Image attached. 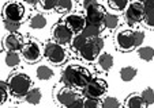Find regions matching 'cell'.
I'll return each mask as SVG.
<instances>
[{"instance_id": "1", "label": "cell", "mask_w": 154, "mask_h": 108, "mask_svg": "<svg viewBox=\"0 0 154 108\" xmlns=\"http://www.w3.org/2000/svg\"><path fill=\"white\" fill-rule=\"evenodd\" d=\"M91 73L83 66L79 65H67L61 72V83L64 87L70 88H82L83 89L91 81Z\"/></svg>"}, {"instance_id": "2", "label": "cell", "mask_w": 154, "mask_h": 108, "mask_svg": "<svg viewBox=\"0 0 154 108\" xmlns=\"http://www.w3.org/2000/svg\"><path fill=\"white\" fill-rule=\"evenodd\" d=\"M116 46L122 51H130L132 49L138 47L145 41V33L137 30V31H131V30H122L115 37Z\"/></svg>"}, {"instance_id": "3", "label": "cell", "mask_w": 154, "mask_h": 108, "mask_svg": "<svg viewBox=\"0 0 154 108\" xmlns=\"http://www.w3.org/2000/svg\"><path fill=\"white\" fill-rule=\"evenodd\" d=\"M7 83L10 87V92L15 97H25L27 92L32 89V80L26 73L22 72H15L10 74Z\"/></svg>"}, {"instance_id": "4", "label": "cell", "mask_w": 154, "mask_h": 108, "mask_svg": "<svg viewBox=\"0 0 154 108\" xmlns=\"http://www.w3.org/2000/svg\"><path fill=\"white\" fill-rule=\"evenodd\" d=\"M44 55L49 62L55 64V65H63L67 61V51L63 47V45L55 42H48L44 47Z\"/></svg>"}, {"instance_id": "5", "label": "cell", "mask_w": 154, "mask_h": 108, "mask_svg": "<svg viewBox=\"0 0 154 108\" xmlns=\"http://www.w3.org/2000/svg\"><path fill=\"white\" fill-rule=\"evenodd\" d=\"M102 49H104V39L101 37L93 38V39H89L86 42L83 49L79 51V55L87 62H93L100 57V53Z\"/></svg>"}, {"instance_id": "6", "label": "cell", "mask_w": 154, "mask_h": 108, "mask_svg": "<svg viewBox=\"0 0 154 108\" xmlns=\"http://www.w3.org/2000/svg\"><path fill=\"white\" fill-rule=\"evenodd\" d=\"M20 55L26 62L34 64L38 62L41 60V57L44 55V49L41 46V43L37 42V41H29L23 45L22 50H20Z\"/></svg>"}, {"instance_id": "7", "label": "cell", "mask_w": 154, "mask_h": 108, "mask_svg": "<svg viewBox=\"0 0 154 108\" xmlns=\"http://www.w3.org/2000/svg\"><path fill=\"white\" fill-rule=\"evenodd\" d=\"M124 18L128 24L143 22L145 18V6L142 0H132L124 11Z\"/></svg>"}, {"instance_id": "8", "label": "cell", "mask_w": 154, "mask_h": 108, "mask_svg": "<svg viewBox=\"0 0 154 108\" xmlns=\"http://www.w3.org/2000/svg\"><path fill=\"white\" fill-rule=\"evenodd\" d=\"M52 38L55 42L60 43V45H67V43H71V41H72L74 33L66 23L60 22L52 27Z\"/></svg>"}, {"instance_id": "9", "label": "cell", "mask_w": 154, "mask_h": 108, "mask_svg": "<svg viewBox=\"0 0 154 108\" xmlns=\"http://www.w3.org/2000/svg\"><path fill=\"white\" fill-rule=\"evenodd\" d=\"M25 16V7L17 1H8L3 7V18L12 22H20Z\"/></svg>"}, {"instance_id": "10", "label": "cell", "mask_w": 154, "mask_h": 108, "mask_svg": "<svg viewBox=\"0 0 154 108\" xmlns=\"http://www.w3.org/2000/svg\"><path fill=\"white\" fill-rule=\"evenodd\" d=\"M108 89V84L102 78H91V81L83 88L85 97H96L100 99L104 96Z\"/></svg>"}, {"instance_id": "11", "label": "cell", "mask_w": 154, "mask_h": 108, "mask_svg": "<svg viewBox=\"0 0 154 108\" xmlns=\"http://www.w3.org/2000/svg\"><path fill=\"white\" fill-rule=\"evenodd\" d=\"M106 15L105 8L98 4V6L93 7V8L86 10V24H93V26H101L104 24V18Z\"/></svg>"}, {"instance_id": "12", "label": "cell", "mask_w": 154, "mask_h": 108, "mask_svg": "<svg viewBox=\"0 0 154 108\" xmlns=\"http://www.w3.org/2000/svg\"><path fill=\"white\" fill-rule=\"evenodd\" d=\"M78 97H79L78 93L74 91V88H70V87H63V88L56 93V100H57L59 104L64 108H67L68 105L75 101Z\"/></svg>"}, {"instance_id": "13", "label": "cell", "mask_w": 154, "mask_h": 108, "mask_svg": "<svg viewBox=\"0 0 154 108\" xmlns=\"http://www.w3.org/2000/svg\"><path fill=\"white\" fill-rule=\"evenodd\" d=\"M66 24L72 30V33H82L86 26V18L79 14H68L63 20Z\"/></svg>"}, {"instance_id": "14", "label": "cell", "mask_w": 154, "mask_h": 108, "mask_svg": "<svg viewBox=\"0 0 154 108\" xmlns=\"http://www.w3.org/2000/svg\"><path fill=\"white\" fill-rule=\"evenodd\" d=\"M3 43L7 51H20L25 45L22 38L17 33H10L8 35H6L3 39Z\"/></svg>"}, {"instance_id": "15", "label": "cell", "mask_w": 154, "mask_h": 108, "mask_svg": "<svg viewBox=\"0 0 154 108\" xmlns=\"http://www.w3.org/2000/svg\"><path fill=\"white\" fill-rule=\"evenodd\" d=\"M143 6H145L143 23L150 29H154V0H145Z\"/></svg>"}, {"instance_id": "16", "label": "cell", "mask_w": 154, "mask_h": 108, "mask_svg": "<svg viewBox=\"0 0 154 108\" xmlns=\"http://www.w3.org/2000/svg\"><path fill=\"white\" fill-rule=\"evenodd\" d=\"M125 108H146L140 93H132L125 100Z\"/></svg>"}, {"instance_id": "17", "label": "cell", "mask_w": 154, "mask_h": 108, "mask_svg": "<svg viewBox=\"0 0 154 108\" xmlns=\"http://www.w3.org/2000/svg\"><path fill=\"white\" fill-rule=\"evenodd\" d=\"M29 26L33 30H41L47 26V18L41 14H35L32 15L29 19Z\"/></svg>"}, {"instance_id": "18", "label": "cell", "mask_w": 154, "mask_h": 108, "mask_svg": "<svg viewBox=\"0 0 154 108\" xmlns=\"http://www.w3.org/2000/svg\"><path fill=\"white\" fill-rule=\"evenodd\" d=\"M98 66L104 72L111 70V68L113 66V57L108 53H102L98 57Z\"/></svg>"}, {"instance_id": "19", "label": "cell", "mask_w": 154, "mask_h": 108, "mask_svg": "<svg viewBox=\"0 0 154 108\" xmlns=\"http://www.w3.org/2000/svg\"><path fill=\"white\" fill-rule=\"evenodd\" d=\"M138 70L135 68H132V66H124V68L120 69V78H122V81H124V83H130V81H132V80L135 78V76H137Z\"/></svg>"}, {"instance_id": "20", "label": "cell", "mask_w": 154, "mask_h": 108, "mask_svg": "<svg viewBox=\"0 0 154 108\" xmlns=\"http://www.w3.org/2000/svg\"><path fill=\"white\" fill-rule=\"evenodd\" d=\"M87 38L85 37L82 33H79V34H76V35H74V38H72V41H71V47H72V50L74 51H76V53H79V51L83 49V46L86 45V42H87Z\"/></svg>"}, {"instance_id": "21", "label": "cell", "mask_w": 154, "mask_h": 108, "mask_svg": "<svg viewBox=\"0 0 154 108\" xmlns=\"http://www.w3.org/2000/svg\"><path fill=\"white\" fill-rule=\"evenodd\" d=\"M53 70L49 68V66L47 65H41L37 68V70H35V76H37L38 80H41V81H47V80H51L53 77Z\"/></svg>"}, {"instance_id": "22", "label": "cell", "mask_w": 154, "mask_h": 108, "mask_svg": "<svg viewBox=\"0 0 154 108\" xmlns=\"http://www.w3.org/2000/svg\"><path fill=\"white\" fill-rule=\"evenodd\" d=\"M82 34L87 38V39H93V38H98L101 34V26H93V24H86L85 26Z\"/></svg>"}, {"instance_id": "23", "label": "cell", "mask_w": 154, "mask_h": 108, "mask_svg": "<svg viewBox=\"0 0 154 108\" xmlns=\"http://www.w3.org/2000/svg\"><path fill=\"white\" fill-rule=\"evenodd\" d=\"M41 97H42V95H41L40 89L38 88H32L26 93L25 100H26V103H29V104H32V105H37L38 103L41 101Z\"/></svg>"}, {"instance_id": "24", "label": "cell", "mask_w": 154, "mask_h": 108, "mask_svg": "<svg viewBox=\"0 0 154 108\" xmlns=\"http://www.w3.org/2000/svg\"><path fill=\"white\" fill-rule=\"evenodd\" d=\"M19 54L20 53H18V51H7L4 61H6V65L8 68H15L20 64V57L22 55H19Z\"/></svg>"}, {"instance_id": "25", "label": "cell", "mask_w": 154, "mask_h": 108, "mask_svg": "<svg viewBox=\"0 0 154 108\" xmlns=\"http://www.w3.org/2000/svg\"><path fill=\"white\" fill-rule=\"evenodd\" d=\"M138 57L140 60L149 62L154 58V49L150 47V46H142V47L138 49Z\"/></svg>"}, {"instance_id": "26", "label": "cell", "mask_w": 154, "mask_h": 108, "mask_svg": "<svg viewBox=\"0 0 154 108\" xmlns=\"http://www.w3.org/2000/svg\"><path fill=\"white\" fill-rule=\"evenodd\" d=\"M104 26L108 30H115L119 26V16L115 14H111V12H106L104 18Z\"/></svg>"}, {"instance_id": "27", "label": "cell", "mask_w": 154, "mask_h": 108, "mask_svg": "<svg viewBox=\"0 0 154 108\" xmlns=\"http://www.w3.org/2000/svg\"><path fill=\"white\" fill-rule=\"evenodd\" d=\"M130 3L131 0H108V4L111 6V8L117 10V11H125Z\"/></svg>"}, {"instance_id": "28", "label": "cell", "mask_w": 154, "mask_h": 108, "mask_svg": "<svg viewBox=\"0 0 154 108\" xmlns=\"http://www.w3.org/2000/svg\"><path fill=\"white\" fill-rule=\"evenodd\" d=\"M10 93H11V92H10L8 83H7V81H2V83H0V101H2V104L7 101Z\"/></svg>"}, {"instance_id": "29", "label": "cell", "mask_w": 154, "mask_h": 108, "mask_svg": "<svg viewBox=\"0 0 154 108\" xmlns=\"http://www.w3.org/2000/svg\"><path fill=\"white\" fill-rule=\"evenodd\" d=\"M140 96H142V99H143V101H145L146 105L154 104V91L151 88H146L145 91L140 93Z\"/></svg>"}, {"instance_id": "30", "label": "cell", "mask_w": 154, "mask_h": 108, "mask_svg": "<svg viewBox=\"0 0 154 108\" xmlns=\"http://www.w3.org/2000/svg\"><path fill=\"white\" fill-rule=\"evenodd\" d=\"M102 107L104 108H119L120 101L113 96H108L102 100Z\"/></svg>"}, {"instance_id": "31", "label": "cell", "mask_w": 154, "mask_h": 108, "mask_svg": "<svg viewBox=\"0 0 154 108\" xmlns=\"http://www.w3.org/2000/svg\"><path fill=\"white\" fill-rule=\"evenodd\" d=\"M85 108H104L102 100L96 99V97H86L85 99Z\"/></svg>"}, {"instance_id": "32", "label": "cell", "mask_w": 154, "mask_h": 108, "mask_svg": "<svg viewBox=\"0 0 154 108\" xmlns=\"http://www.w3.org/2000/svg\"><path fill=\"white\" fill-rule=\"evenodd\" d=\"M42 10L45 11H53L55 8L59 7V0H41L40 1Z\"/></svg>"}, {"instance_id": "33", "label": "cell", "mask_w": 154, "mask_h": 108, "mask_svg": "<svg viewBox=\"0 0 154 108\" xmlns=\"http://www.w3.org/2000/svg\"><path fill=\"white\" fill-rule=\"evenodd\" d=\"M3 24H4V29H6L8 33H17L18 30L20 29V22H12V20L4 19Z\"/></svg>"}, {"instance_id": "34", "label": "cell", "mask_w": 154, "mask_h": 108, "mask_svg": "<svg viewBox=\"0 0 154 108\" xmlns=\"http://www.w3.org/2000/svg\"><path fill=\"white\" fill-rule=\"evenodd\" d=\"M59 10L61 11H71L72 8V0H59Z\"/></svg>"}, {"instance_id": "35", "label": "cell", "mask_w": 154, "mask_h": 108, "mask_svg": "<svg viewBox=\"0 0 154 108\" xmlns=\"http://www.w3.org/2000/svg\"><path fill=\"white\" fill-rule=\"evenodd\" d=\"M98 0H83L82 1V6H83L85 10H89V8H93V7L98 6Z\"/></svg>"}, {"instance_id": "36", "label": "cell", "mask_w": 154, "mask_h": 108, "mask_svg": "<svg viewBox=\"0 0 154 108\" xmlns=\"http://www.w3.org/2000/svg\"><path fill=\"white\" fill-rule=\"evenodd\" d=\"M67 108H85V99L82 97H78L74 103H71Z\"/></svg>"}, {"instance_id": "37", "label": "cell", "mask_w": 154, "mask_h": 108, "mask_svg": "<svg viewBox=\"0 0 154 108\" xmlns=\"http://www.w3.org/2000/svg\"><path fill=\"white\" fill-rule=\"evenodd\" d=\"M23 1H26V3L30 4V6H35L37 3H40L41 0H23Z\"/></svg>"}, {"instance_id": "38", "label": "cell", "mask_w": 154, "mask_h": 108, "mask_svg": "<svg viewBox=\"0 0 154 108\" xmlns=\"http://www.w3.org/2000/svg\"><path fill=\"white\" fill-rule=\"evenodd\" d=\"M8 108H18V107H8Z\"/></svg>"}, {"instance_id": "39", "label": "cell", "mask_w": 154, "mask_h": 108, "mask_svg": "<svg viewBox=\"0 0 154 108\" xmlns=\"http://www.w3.org/2000/svg\"><path fill=\"white\" fill-rule=\"evenodd\" d=\"M142 1H145V0H142Z\"/></svg>"}]
</instances>
